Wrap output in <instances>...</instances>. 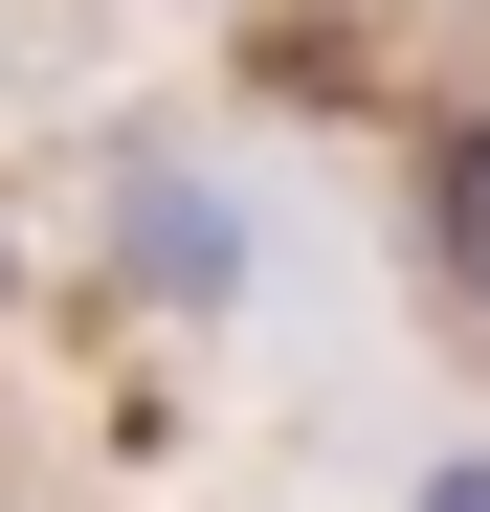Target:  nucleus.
I'll return each mask as SVG.
<instances>
[{"mask_svg": "<svg viewBox=\"0 0 490 512\" xmlns=\"http://www.w3.org/2000/svg\"><path fill=\"white\" fill-rule=\"evenodd\" d=\"M424 245H446V290L490 312V112H446V156H424Z\"/></svg>", "mask_w": 490, "mask_h": 512, "instance_id": "1", "label": "nucleus"}, {"mask_svg": "<svg viewBox=\"0 0 490 512\" xmlns=\"http://www.w3.org/2000/svg\"><path fill=\"white\" fill-rule=\"evenodd\" d=\"M401 512H490V468H424V490H401Z\"/></svg>", "mask_w": 490, "mask_h": 512, "instance_id": "2", "label": "nucleus"}]
</instances>
